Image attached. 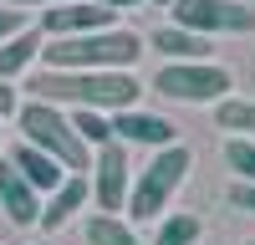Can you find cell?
<instances>
[{
  "label": "cell",
  "instance_id": "1",
  "mask_svg": "<svg viewBox=\"0 0 255 245\" xmlns=\"http://www.w3.org/2000/svg\"><path fill=\"white\" fill-rule=\"evenodd\" d=\"M26 92L36 102H56V108H97V113H123L138 108L143 82L133 72H36L26 77Z\"/></svg>",
  "mask_w": 255,
  "mask_h": 245
},
{
  "label": "cell",
  "instance_id": "2",
  "mask_svg": "<svg viewBox=\"0 0 255 245\" xmlns=\"http://www.w3.org/2000/svg\"><path fill=\"white\" fill-rule=\"evenodd\" d=\"M143 36L138 31H87V36H56L41 46V61L51 72H133V61L143 56Z\"/></svg>",
  "mask_w": 255,
  "mask_h": 245
},
{
  "label": "cell",
  "instance_id": "3",
  "mask_svg": "<svg viewBox=\"0 0 255 245\" xmlns=\"http://www.w3.org/2000/svg\"><path fill=\"white\" fill-rule=\"evenodd\" d=\"M15 128H20L26 143H36L41 153H51L67 174H87V169H92V148H87L82 133L72 128V113H67V108L26 97V102L15 108Z\"/></svg>",
  "mask_w": 255,
  "mask_h": 245
},
{
  "label": "cell",
  "instance_id": "4",
  "mask_svg": "<svg viewBox=\"0 0 255 245\" xmlns=\"http://www.w3.org/2000/svg\"><path fill=\"white\" fill-rule=\"evenodd\" d=\"M189 169H194V153H189L184 143L158 148L153 158H148V169L133 174V189H128V210H123V220H133V225H143V220H163L168 199L179 194V184L189 179Z\"/></svg>",
  "mask_w": 255,
  "mask_h": 245
},
{
  "label": "cell",
  "instance_id": "5",
  "mask_svg": "<svg viewBox=\"0 0 255 245\" xmlns=\"http://www.w3.org/2000/svg\"><path fill=\"white\" fill-rule=\"evenodd\" d=\"M235 77L220 61H163L153 72V92L168 102H220L230 97Z\"/></svg>",
  "mask_w": 255,
  "mask_h": 245
},
{
  "label": "cell",
  "instance_id": "6",
  "mask_svg": "<svg viewBox=\"0 0 255 245\" xmlns=\"http://www.w3.org/2000/svg\"><path fill=\"white\" fill-rule=\"evenodd\" d=\"M174 26L199 31V36H250L255 10L245 0H174Z\"/></svg>",
  "mask_w": 255,
  "mask_h": 245
},
{
  "label": "cell",
  "instance_id": "7",
  "mask_svg": "<svg viewBox=\"0 0 255 245\" xmlns=\"http://www.w3.org/2000/svg\"><path fill=\"white\" fill-rule=\"evenodd\" d=\"M87 184H92V204H97V215H123V210H128V189H133L128 143L113 138V143H102V148H92Z\"/></svg>",
  "mask_w": 255,
  "mask_h": 245
},
{
  "label": "cell",
  "instance_id": "8",
  "mask_svg": "<svg viewBox=\"0 0 255 245\" xmlns=\"http://www.w3.org/2000/svg\"><path fill=\"white\" fill-rule=\"evenodd\" d=\"M118 10L97 5V0H67V5H51L41 10V36L56 41V36H87V31H113Z\"/></svg>",
  "mask_w": 255,
  "mask_h": 245
},
{
  "label": "cell",
  "instance_id": "9",
  "mask_svg": "<svg viewBox=\"0 0 255 245\" xmlns=\"http://www.w3.org/2000/svg\"><path fill=\"white\" fill-rule=\"evenodd\" d=\"M113 138L128 143V148H153V153L168 148V143H179L174 122L158 118V113H143V108H123V113H113Z\"/></svg>",
  "mask_w": 255,
  "mask_h": 245
},
{
  "label": "cell",
  "instance_id": "10",
  "mask_svg": "<svg viewBox=\"0 0 255 245\" xmlns=\"http://www.w3.org/2000/svg\"><path fill=\"white\" fill-rule=\"evenodd\" d=\"M87 204H92V184H87V174H67V179H61V189H51L46 199H41V230H46V235H56L61 230V225H67L77 210H87Z\"/></svg>",
  "mask_w": 255,
  "mask_h": 245
},
{
  "label": "cell",
  "instance_id": "11",
  "mask_svg": "<svg viewBox=\"0 0 255 245\" xmlns=\"http://www.w3.org/2000/svg\"><path fill=\"white\" fill-rule=\"evenodd\" d=\"M0 210H5V220L20 225V230L41 220V194L26 184V174H20L10 158H0Z\"/></svg>",
  "mask_w": 255,
  "mask_h": 245
},
{
  "label": "cell",
  "instance_id": "12",
  "mask_svg": "<svg viewBox=\"0 0 255 245\" xmlns=\"http://www.w3.org/2000/svg\"><path fill=\"white\" fill-rule=\"evenodd\" d=\"M5 158L15 163V169H20V174H26V184H31V189H36L41 199H46L51 189H61V179H67V169H61V163H56L51 153H41V148H36V143H26V138H20V143H15V148L5 153Z\"/></svg>",
  "mask_w": 255,
  "mask_h": 245
},
{
  "label": "cell",
  "instance_id": "13",
  "mask_svg": "<svg viewBox=\"0 0 255 245\" xmlns=\"http://www.w3.org/2000/svg\"><path fill=\"white\" fill-rule=\"evenodd\" d=\"M41 46H46L41 26H26L20 36L0 41V77H5V82H20V77H31V67L41 61Z\"/></svg>",
  "mask_w": 255,
  "mask_h": 245
},
{
  "label": "cell",
  "instance_id": "14",
  "mask_svg": "<svg viewBox=\"0 0 255 245\" xmlns=\"http://www.w3.org/2000/svg\"><path fill=\"white\" fill-rule=\"evenodd\" d=\"M148 51H158L163 61H209V36H199V31H184V26H163V31H153L148 36Z\"/></svg>",
  "mask_w": 255,
  "mask_h": 245
},
{
  "label": "cell",
  "instance_id": "15",
  "mask_svg": "<svg viewBox=\"0 0 255 245\" xmlns=\"http://www.w3.org/2000/svg\"><path fill=\"white\" fill-rule=\"evenodd\" d=\"M215 122L230 133V138H255V102H245V97H220L215 102Z\"/></svg>",
  "mask_w": 255,
  "mask_h": 245
},
{
  "label": "cell",
  "instance_id": "16",
  "mask_svg": "<svg viewBox=\"0 0 255 245\" xmlns=\"http://www.w3.org/2000/svg\"><path fill=\"white\" fill-rule=\"evenodd\" d=\"M199 235H204V220L189 215V210H179V215H163L158 220L153 245H199Z\"/></svg>",
  "mask_w": 255,
  "mask_h": 245
},
{
  "label": "cell",
  "instance_id": "17",
  "mask_svg": "<svg viewBox=\"0 0 255 245\" xmlns=\"http://www.w3.org/2000/svg\"><path fill=\"white\" fill-rule=\"evenodd\" d=\"M87 245H143V240L133 230V220H123V215H92L87 220Z\"/></svg>",
  "mask_w": 255,
  "mask_h": 245
},
{
  "label": "cell",
  "instance_id": "18",
  "mask_svg": "<svg viewBox=\"0 0 255 245\" xmlns=\"http://www.w3.org/2000/svg\"><path fill=\"white\" fill-rule=\"evenodd\" d=\"M72 113V128L82 133L87 148H102V143H113V113H97V108H67Z\"/></svg>",
  "mask_w": 255,
  "mask_h": 245
},
{
  "label": "cell",
  "instance_id": "19",
  "mask_svg": "<svg viewBox=\"0 0 255 245\" xmlns=\"http://www.w3.org/2000/svg\"><path fill=\"white\" fill-rule=\"evenodd\" d=\"M225 163L240 184H255V138H225Z\"/></svg>",
  "mask_w": 255,
  "mask_h": 245
},
{
  "label": "cell",
  "instance_id": "20",
  "mask_svg": "<svg viewBox=\"0 0 255 245\" xmlns=\"http://www.w3.org/2000/svg\"><path fill=\"white\" fill-rule=\"evenodd\" d=\"M31 20H26V10H15V5H5L0 10V41H10V36H20Z\"/></svg>",
  "mask_w": 255,
  "mask_h": 245
},
{
  "label": "cell",
  "instance_id": "21",
  "mask_svg": "<svg viewBox=\"0 0 255 245\" xmlns=\"http://www.w3.org/2000/svg\"><path fill=\"white\" fill-rule=\"evenodd\" d=\"M230 204H235V210H245V215H255V184H230Z\"/></svg>",
  "mask_w": 255,
  "mask_h": 245
},
{
  "label": "cell",
  "instance_id": "22",
  "mask_svg": "<svg viewBox=\"0 0 255 245\" xmlns=\"http://www.w3.org/2000/svg\"><path fill=\"white\" fill-rule=\"evenodd\" d=\"M15 108H20V92L0 77V118H15Z\"/></svg>",
  "mask_w": 255,
  "mask_h": 245
},
{
  "label": "cell",
  "instance_id": "23",
  "mask_svg": "<svg viewBox=\"0 0 255 245\" xmlns=\"http://www.w3.org/2000/svg\"><path fill=\"white\" fill-rule=\"evenodd\" d=\"M5 5H15V10H26V5H41V10H51V5H67V0H5Z\"/></svg>",
  "mask_w": 255,
  "mask_h": 245
},
{
  "label": "cell",
  "instance_id": "24",
  "mask_svg": "<svg viewBox=\"0 0 255 245\" xmlns=\"http://www.w3.org/2000/svg\"><path fill=\"white\" fill-rule=\"evenodd\" d=\"M97 5H108V10H133V5H143V0H97Z\"/></svg>",
  "mask_w": 255,
  "mask_h": 245
},
{
  "label": "cell",
  "instance_id": "25",
  "mask_svg": "<svg viewBox=\"0 0 255 245\" xmlns=\"http://www.w3.org/2000/svg\"><path fill=\"white\" fill-rule=\"evenodd\" d=\"M148 5H174V0H148Z\"/></svg>",
  "mask_w": 255,
  "mask_h": 245
},
{
  "label": "cell",
  "instance_id": "26",
  "mask_svg": "<svg viewBox=\"0 0 255 245\" xmlns=\"http://www.w3.org/2000/svg\"><path fill=\"white\" fill-rule=\"evenodd\" d=\"M0 138H5V128H0Z\"/></svg>",
  "mask_w": 255,
  "mask_h": 245
},
{
  "label": "cell",
  "instance_id": "27",
  "mask_svg": "<svg viewBox=\"0 0 255 245\" xmlns=\"http://www.w3.org/2000/svg\"><path fill=\"white\" fill-rule=\"evenodd\" d=\"M46 245H51V240H46Z\"/></svg>",
  "mask_w": 255,
  "mask_h": 245
},
{
  "label": "cell",
  "instance_id": "28",
  "mask_svg": "<svg viewBox=\"0 0 255 245\" xmlns=\"http://www.w3.org/2000/svg\"><path fill=\"white\" fill-rule=\"evenodd\" d=\"M250 245H255V240H250Z\"/></svg>",
  "mask_w": 255,
  "mask_h": 245
}]
</instances>
